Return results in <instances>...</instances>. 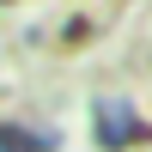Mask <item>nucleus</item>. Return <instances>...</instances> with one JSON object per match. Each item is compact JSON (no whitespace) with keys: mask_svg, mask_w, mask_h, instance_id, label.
<instances>
[{"mask_svg":"<svg viewBox=\"0 0 152 152\" xmlns=\"http://www.w3.org/2000/svg\"><path fill=\"white\" fill-rule=\"evenodd\" d=\"M91 134L104 152H128L134 140H146V122L134 116V104H122V97H104V104L91 110Z\"/></svg>","mask_w":152,"mask_h":152,"instance_id":"f257e3e1","label":"nucleus"},{"mask_svg":"<svg viewBox=\"0 0 152 152\" xmlns=\"http://www.w3.org/2000/svg\"><path fill=\"white\" fill-rule=\"evenodd\" d=\"M61 140L43 128H18V122H0V152H55Z\"/></svg>","mask_w":152,"mask_h":152,"instance_id":"f03ea898","label":"nucleus"}]
</instances>
